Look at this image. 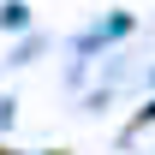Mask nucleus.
I'll list each match as a JSON object with an SVG mask.
<instances>
[{"mask_svg": "<svg viewBox=\"0 0 155 155\" xmlns=\"http://www.w3.org/2000/svg\"><path fill=\"white\" fill-rule=\"evenodd\" d=\"M0 155H18V149H0Z\"/></svg>", "mask_w": 155, "mask_h": 155, "instance_id": "obj_1", "label": "nucleus"}, {"mask_svg": "<svg viewBox=\"0 0 155 155\" xmlns=\"http://www.w3.org/2000/svg\"><path fill=\"white\" fill-rule=\"evenodd\" d=\"M48 155H66V149H48Z\"/></svg>", "mask_w": 155, "mask_h": 155, "instance_id": "obj_2", "label": "nucleus"}]
</instances>
